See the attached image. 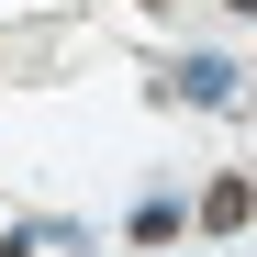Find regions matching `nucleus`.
<instances>
[{"label": "nucleus", "mask_w": 257, "mask_h": 257, "mask_svg": "<svg viewBox=\"0 0 257 257\" xmlns=\"http://www.w3.org/2000/svg\"><path fill=\"white\" fill-rule=\"evenodd\" d=\"M179 101H201V112L235 101V67H224V56H190V67H179Z\"/></svg>", "instance_id": "nucleus-1"}, {"label": "nucleus", "mask_w": 257, "mask_h": 257, "mask_svg": "<svg viewBox=\"0 0 257 257\" xmlns=\"http://www.w3.org/2000/svg\"><path fill=\"white\" fill-rule=\"evenodd\" d=\"M246 212H257V190H246V179H212V190H201V224H212V235H235Z\"/></svg>", "instance_id": "nucleus-2"}, {"label": "nucleus", "mask_w": 257, "mask_h": 257, "mask_svg": "<svg viewBox=\"0 0 257 257\" xmlns=\"http://www.w3.org/2000/svg\"><path fill=\"white\" fill-rule=\"evenodd\" d=\"M179 224H190L179 201H135V224H123V235H135V246H168V235H179Z\"/></svg>", "instance_id": "nucleus-3"}, {"label": "nucleus", "mask_w": 257, "mask_h": 257, "mask_svg": "<svg viewBox=\"0 0 257 257\" xmlns=\"http://www.w3.org/2000/svg\"><path fill=\"white\" fill-rule=\"evenodd\" d=\"M224 12H257V0H224Z\"/></svg>", "instance_id": "nucleus-4"}]
</instances>
